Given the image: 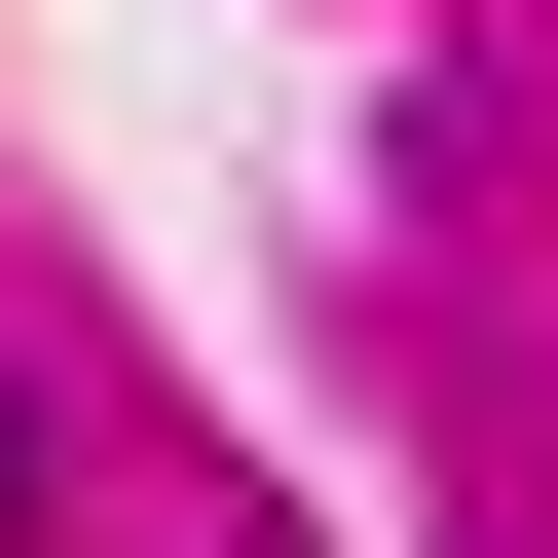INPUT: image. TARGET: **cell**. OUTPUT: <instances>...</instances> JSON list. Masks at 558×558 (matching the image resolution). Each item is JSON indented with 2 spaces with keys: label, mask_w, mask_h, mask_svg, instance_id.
Instances as JSON below:
<instances>
[{
  "label": "cell",
  "mask_w": 558,
  "mask_h": 558,
  "mask_svg": "<svg viewBox=\"0 0 558 558\" xmlns=\"http://www.w3.org/2000/svg\"><path fill=\"white\" fill-rule=\"evenodd\" d=\"M0 484H38V447H0Z\"/></svg>",
  "instance_id": "obj_1"
}]
</instances>
